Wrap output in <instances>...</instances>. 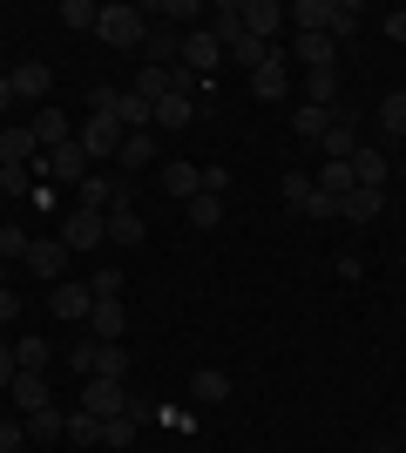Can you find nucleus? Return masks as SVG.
<instances>
[{"mask_svg":"<svg viewBox=\"0 0 406 453\" xmlns=\"http://www.w3.org/2000/svg\"><path fill=\"white\" fill-rule=\"evenodd\" d=\"M285 20H298V35L346 41L352 27H359V7H352V0H298V7H285Z\"/></svg>","mask_w":406,"mask_h":453,"instance_id":"f257e3e1","label":"nucleus"},{"mask_svg":"<svg viewBox=\"0 0 406 453\" xmlns=\"http://www.w3.org/2000/svg\"><path fill=\"white\" fill-rule=\"evenodd\" d=\"M96 41H109V48H142L149 41V20H142V7H122V0H109L96 14Z\"/></svg>","mask_w":406,"mask_h":453,"instance_id":"f03ea898","label":"nucleus"},{"mask_svg":"<svg viewBox=\"0 0 406 453\" xmlns=\"http://www.w3.org/2000/svg\"><path fill=\"white\" fill-rule=\"evenodd\" d=\"M61 244H68V257H75V250H102L109 244V217H102V210H68V217H61Z\"/></svg>","mask_w":406,"mask_h":453,"instance_id":"7ed1b4c3","label":"nucleus"},{"mask_svg":"<svg viewBox=\"0 0 406 453\" xmlns=\"http://www.w3.org/2000/svg\"><path fill=\"white\" fill-rule=\"evenodd\" d=\"M122 135H129V129H122L116 115H109V109H96V115H88V129H75V142L88 150V163H109V156L122 150Z\"/></svg>","mask_w":406,"mask_h":453,"instance_id":"20e7f679","label":"nucleus"},{"mask_svg":"<svg viewBox=\"0 0 406 453\" xmlns=\"http://www.w3.org/2000/svg\"><path fill=\"white\" fill-rule=\"evenodd\" d=\"M81 413L122 419V413H129V386H122V379H81Z\"/></svg>","mask_w":406,"mask_h":453,"instance_id":"39448f33","label":"nucleus"},{"mask_svg":"<svg viewBox=\"0 0 406 453\" xmlns=\"http://www.w3.org/2000/svg\"><path fill=\"white\" fill-rule=\"evenodd\" d=\"M20 265L34 271V278L61 284V278H68V244H61V237H34V244H27V257H20Z\"/></svg>","mask_w":406,"mask_h":453,"instance_id":"423d86ee","label":"nucleus"},{"mask_svg":"<svg viewBox=\"0 0 406 453\" xmlns=\"http://www.w3.org/2000/svg\"><path fill=\"white\" fill-rule=\"evenodd\" d=\"M251 95H257V102H285V95H291V55H285V48H271V61L251 75Z\"/></svg>","mask_w":406,"mask_h":453,"instance_id":"0eeeda50","label":"nucleus"},{"mask_svg":"<svg viewBox=\"0 0 406 453\" xmlns=\"http://www.w3.org/2000/svg\"><path fill=\"white\" fill-rule=\"evenodd\" d=\"M48 311H55V319H88V311H96V291H88V284H75V278H61L55 291H48Z\"/></svg>","mask_w":406,"mask_h":453,"instance_id":"6e6552de","label":"nucleus"},{"mask_svg":"<svg viewBox=\"0 0 406 453\" xmlns=\"http://www.w3.org/2000/svg\"><path fill=\"white\" fill-rule=\"evenodd\" d=\"M88 150L81 142H61V150H48V183H88Z\"/></svg>","mask_w":406,"mask_h":453,"instance_id":"1a4fd4ad","label":"nucleus"},{"mask_svg":"<svg viewBox=\"0 0 406 453\" xmlns=\"http://www.w3.org/2000/svg\"><path fill=\"white\" fill-rule=\"evenodd\" d=\"M211 41L224 48V55L244 41V0H217V7H211Z\"/></svg>","mask_w":406,"mask_h":453,"instance_id":"9d476101","label":"nucleus"},{"mask_svg":"<svg viewBox=\"0 0 406 453\" xmlns=\"http://www.w3.org/2000/svg\"><path fill=\"white\" fill-rule=\"evenodd\" d=\"M291 61H298L305 75H311V68H339V41H332V35H298V41H291Z\"/></svg>","mask_w":406,"mask_h":453,"instance_id":"9b49d317","label":"nucleus"},{"mask_svg":"<svg viewBox=\"0 0 406 453\" xmlns=\"http://www.w3.org/2000/svg\"><path fill=\"white\" fill-rule=\"evenodd\" d=\"M14 102H41V109H48V88H55V75H48V61H20L14 75Z\"/></svg>","mask_w":406,"mask_h":453,"instance_id":"f8f14e48","label":"nucleus"},{"mask_svg":"<svg viewBox=\"0 0 406 453\" xmlns=\"http://www.w3.org/2000/svg\"><path fill=\"white\" fill-rule=\"evenodd\" d=\"M387 176H393V156L372 150V142H359V156H352V183H359V189H387Z\"/></svg>","mask_w":406,"mask_h":453,"instance_id":"ddd939ff","label":"nucleus"},{"mask_svg":"<svg viewBox=\"0 0 406 453\" xmlns=\"http://www.w3.org/2000/svg\"><path fill=\"white\" fill-rule=\"evenodd\" d=\"M217 61H224V48H217V41H211V27H196V35H183V68H190L196 81L211 75Z\"/></svg>","mask_w":406,"mask_h":453,"instance_id":"4468645a","label":"nucleus"},{"mask_svg":"<svg viewBox=\"0 0 406 453\" xmlns=\"http://www.w3.org/2000/svg\"><path fill=\"white\" fill-rule=\"evenodd\" d=\"M88 325H96V339H102V345H122V332H129V311H122V298H96Z\"/></svg>","mask_w":406,"mask_h":453,"instance_id":"2eb2a0df","label":"nucleus"},{"mask_svg":"<svg viewBox=\"0 0 406 453\" xmlns=\"http://www.w3.org/2000/svg\"><path fill=\"white\" fill-rule=\"evenodd\" d=\"M27 129H34V142H41V150H61V142H75V122H68V115H61L55 102H48V109H41L34 122H27Z\"/></svg>","mask_w":406,"mask_h":453,"instance_id":"dca6fc26","label":"nucleus"},{"mask_svg":"<svg viewBox=\"0 0 406 453\" xmlns=\"http://www.w3.org/2000/svg\"><path fill=\"white\" fill-rule=\"evenodd\" d=\"M163 196H176V203L203 196V170L196 163H163Z\"/></svg>","mask_w":406,"mask_h":453,"instance_id":"f3484780","label":"nucleus"},{"mask_svg":"<svg viewBox=\"0 0 406 453\" xmlns=\"http://www.w3.org/2000/svg\"><path fill=\"white\" fill-rule=\"evenodd\" d=\"M379 210H387V189H346V196H339V217H346V224H372Z\"/></svg>","mask_w":406,"mask_h":453,"instance_id":"a211bd4d","label":"nucleus"},{"mask_svg":"<svg viewBox=\"0 0 406 453\" xmlns=\"http://www.w3.org/2000/svg\"><path fill=\"white\" fill-rule=\"evenodd\" d=\"M278 27H285V7H278V0H244V35L271 41Z\"/></svg>","mask_w":406,"mask_h":453,"instance_id":"6ab92c4d","label":"nucleus"},{"mask_svg":"<svg viewBox=\"0 0 406 453\" xmlns=\"http://www.w3.org/2000/svg\"><path fill=\"white\" fill-rule=\"evenodd\" d=\"M7 399H14L20 413H41V406H48V372H14Z\"/></svg>","mask_w":406,"mask_h":453,"instance_id":"aec40b11","label":"nucleus"},{"mask_svg":"<svg viewBox=\"0 0 406 453\" xmlns=\"http://www.w3.org/2000/svg\"><path fill=\"white\" fill-rule=\"evenodd\" d=\"M116 122H122V129H129V135H149L156 129V109H149V102H142V95H116Z\"/></svg>","mask_w":406,"mask_h":453,"instance_id":"412c9836","label":"nucleus"},{"mask_svg":"<svg viewBox=\"0 0 406 453\" xmlns=\"http://www.w3.org/2000/svg\"><path fill=\"white\" fill-rule=\"evenodd\" d=\"M142 55H149V68H176V55H183V35H176V27H149Z\"/></svg>","mask_w":406,"mask_h":453,"instance_id":"4be33fe9","label":"nucleus"},{"mask_svg":"<svg viewBox=\"0 0 406 453\" xmlns=\"http://www.w3.org/2000/svg\"><path fill=\"white\" fill-rule=\"evenodd\" d=\"M116 163H122V176H135V170H149V163H156V129H149V135H122V150H116Z\"/></svg>","mask_w":406,"mask_h":453,"instance_id":"5701e85b","label":"nucleus"},{"mask_svg":"<svg viewBox=\"0 0 406 453\" xmlns=\"http://www.w3.org/2000/svg\"><path fill=\"white\" fill-rule=\"evenodd\" d=\"M196 122V95H163L156 102V129H190Z\"/></svg>","mask_w":406,"mask_h":453,"instance_id":"b1692460","label":"nucleus"},{"mask_svg":"<svg viewBox=\"0 0 406 453\" xmlns=\"http://www.w3.org/2000/svg\"><path fill=\"white\" fill-rule=\"evenodd\" d=\"M190 393L203 399V406H217V399H231V372H224V365H196Z\"/></svg>","mask_w":406,"mask_h":453,"instance_id":"393cba45","label":"nucleus"},{"mask_svg":"<svg viewBox=\"0 0 406 453\" xmlns=\"http://www.w3.org/2000/svg\"><path fill=\"white\" fill-rule=\"evenodd\" d=\"M305 102L311 109H339V68H311L305 75Z\"/></svg>","mask_w":406,"mask_h":453,"instance_id":"a878e982","label":"nucleus"},{"mask_svg":"<svg viewBox=\"0 0 406 453\" xmlns=\"http://www.w3.org/2000/svg\"><path fill=\"white\" fill-rule=\"evenodd\" d=\"M34 156H41L34 129H0V163H34Z\"/></svg>","mask_w":406,"mask_h":453,"instance_id":"bb28decb","label":"nucleus"},{"mask_svg":"<svg viewBox=\"0 0 406 453\" xmlns=\"http://www.w3.org/2000/svg\"><path fill=\"white\" fill-rule=\"evenodd\" d=\"M379 129H387V142H406V88H393L379 102Z\"/></svg>","mask_w":406,"mask_h":453,"instance_id":"cd10ccee","label":"nucleus"},{"mask_svg":"<svg viewBox=\"0 0 406 453\" xmlns=\"http://www.w3.org/2000/svg\"><path fill=\"white\" fill-rule=\"evenodd\" d=\"M326 129H332V109H311L305 102V109L291 115V135H305V142H326Z\"/></svg>","mask_w":406,"mask_h":453,"instance_id":"c85d7f7f","label":"nucleus"},{"mask_svg":"<svg viewBox=\"0 0 406 453\" xmlns=\"http://www.w3.org/2000/svg\"><path fill=\"white\" fill-rule=\"evenodd\" d=\"M311 189H326V196H346V189H359V183H352V163H318Z\"/></svg>","mask_w":406,"mask_h":453,"instance_id":"c756f323","label":"nucleus"},{"mask_svg":"<svg viewBox=\"0 0 406 453\" xmlns=\"http://www.w3.org/2000/svg\"><path fill=\"white\" fill-rule=\"evenodd\" d=\"M278 196H285V210H298V217H305V203H311V176H305V170H285V176H278Z\"/></svg>","mask_w":406,"mask_h":453,"instance_id":"7c9ffc66","label":"nucleus"},{"mask_svg":"<svg viewBox=\"0 0 406 453\" xmlns=\"http://www.w3.org/2000/svg\"><path fill=\"white\" fill-rule=\"evenodd\" d=\"M88 379H129V352L96 339V372H88Z\"/></svg>","mask_w":406,"mask_h":453,"instance_id":"2f4dec72","label":"nucleus"},{"mask_svg":"<svg viewBox=\"0 0 406 453\" xmlns=\"http://www.w3.org/2000/svg\"><path fill=\"white\" fill-rule=\"evenodd\" d=\"M20 426H27V440H55V434H68V413H55V406H41V413H27Z\"/></svg>","mask_w":406,"mask_h":453,"instance_id":"473e14b6","label":"nucleus"},{"mask_svg":"<svg viewBox=\"0 0 406 453\" xmlns=\"http://www.w3.org/2000/svg\"><path fill=\"white\" fill-rule=\"evenodd\" d=\"M183 210H190L196 230H217V224H224V196H211V189H203V196H190Z\"/></svg>","mask_w":406,"mask_h":453,"instance_id":"72a5a7b5","label":"nucleus"},{"mask_svg":"<svg viewBox=\"0 0 406 453\" xmlns=\"http://www.w3.org/2000/svg\"><path fill=\"white\" fill-rule=\"evenodd\" d=\"M27 244H34V237H27L20 224H7V217H0V265H20V257H27Z\"/></svg>","mask_w":406,"mask_h":453,"instance_id":"f704fd0d","label":"nucleus"},{"mask_svg":"<svg viewBox=\"0 0 406 453\" xmlns=\"http://www.w3.org/2000/svg\"><path fill=\"white\" fill-rule=\"evenodd\" d=\"M109 244H142V217L135 210H109Z\"/></svg>","mask_w":406,"mask_h":453,"instance_id":"c9c22d12","label":"nucleus"},{"mask_svg":"<svg viewBox=\"0 0 406 453\" xmlns=\"http://www.w3.org/2000/svg\"><path fill=\"white\" fill-rule=\"evenodd\" d=\"M48 359H55V352H48L41 339H14V365L20 372H48Z\"/></svg>","mask_w":406,"mask_h":453,"instance_id":"e433bc0d","label":"nucleus"},{"mask_svg":"<svg viewBox=\"0 0 406 453\" xmlns=\"http://www.w3.org/2000/svg\"><path fill=\"white\" fill-rule=\"evenodd\" d=\"M68 440H75V447H102V419L96 413H68Z\"/></svg>","mask_w":406,"mask_h":453,"instance_id":"4c0bfd02","label":"nucleus"},{"mask_svg":"<svg viewBox=\"0 0 406 453\" xmlns=\"http://www.w3.org/2000/svg\"><path fill=\"white\" fill-rule=\"evenodd\" d=\"M135 434H142V426H135L129 413H122V419H102V447H129Z\"/></svg>","mask_w":406,"mask_h":453,"instance_id":"58836bf2","label":"nucleus"},{"mask_svg":"<svg viewBox=\"0 0 406 453\" xmlns=\"http://www.w3.org/2000/svg\"><path fill=\"white\" fill-rule=\"evenodd\" d=\"M102 7H88V0H61V27H96Z\"/></svg>","mask_w":406,"mask_h":453,"instance_id":"ea45409f","label":"nucleus"},{"mask_svg":"<svg viewBox=\"0 0 406 453\" xmlns=\"http://www.w3.org/2000/svg\"><path fill=\"white\" fill-rule=\"evenodd\" d=\"M88 291H96V298H122V271H116V265H102L96 278H88Z\"/></svg>","mask_w":406,"mask_h":453,"instance_id":"a19ab883","label":"nucleus"},{"mask_svg":"<svg viewBox=\"0 0 406 453\" xmlns=\"http://www.w3.org/2000/svg\"><path fill=\"white\" fill-rule=\"evenodd\" d=\"M20 440H27V426H20V419H7V413H0V453H20Z\"/></svg>","mask_w":406,"mask_h":453,"instance_id":"79ce46f5","label":"nucleus"},{"mask_svg":"<svg viewBox=\"0 0 406 453\" xmlns=\"http://www.w3.org/2000/svg\"><path fill=\"white\" fill-rule=\"evenodd\" d=\"M305 217H339V196H326V189H311V203H305Z\"/></svg>","mask_w":406,"mask_h":453,"instance_id":"37998d69","label":"nucleus"},{"mask_svg":"<svg viewBox=\"0 0 406 453\" xmlns=\"http://www.w3.org/2000/svg\"><path fill=\"white\" fill-rule=\"evenodd\" d=\"M68 365H75V372H81V379L96 372V339H88V345H75V352H68Z\"/></svg>","mask_w":406,"mask_h":453,"instance_id":"c03bdc74","label":"nucleus"},{"mask_svg":"<svg viewBox=\"0 0 406 453\" xmlns=\"http://www.w3.org/2000/svg\"><path fill=\"white\" fill-rule=\"evenodd\" d=\"M224 183H231V170H224V163H211V170H203V189H211V196H224Z\"/></svg>","mask_w":406,"mask_h":453,"instance_id":"a18cd8bd","label":"nucleus"},{"mask_svg":"<svg viewBox=\"0 0 406 453\" xmlns=\"http://www.w3.org/2000/svg\"><path fill=\"white\" fill-rule=\"evenodd\" d=\"M14 372H20V365H14V345H0V393L14 386Z\"/></svg>","mask_w":406,"mask_h":453,"instance_id":"49530a36","label":"nucleus"},{"mask_svg":"<svg viewBox=\"0 0 406 453\" xmlns=\"http://www.w3.org/2000/svg\"><path fill=\"white\" fill-rule=\"evenodd\" d=\"M387 35H393V41H406V14H400V7L387 14Z\"/></svg>","mask_w":406,"mask_h":453,"instance_id":"de8ad7c7","label":"nucleus"},{"mask_svg":"<svg viewBox=\"0 0 406 453\" xmlns=\"http://www.w3.org/2000/svg\"><path fill=\"white\" fill-rule=\"evenodd\" d=\"M14 311H20V298H14V291H0V325L14 319Z\"/></svg>","mask_w":406,"mask_h":453,"instance_id":"09e8293b","label":"nucleus"},{"mask_svg":"<svg viewBox=\"0 0 406 453\" xmlns=\"http://www.w3.org/2000/svg\"><path fill=\"white\" fill-rule=\"evenodd\" d=\"M7 109H14V81L0 75V115H7Z\"/></svg>","mask_w":406,"mask_h":453,"instance_id":"8fccbe9b","label":"nucleus"},{"mask_svg":"<svg viewBox=\"0 0 406 453\" xmlns=\"http://www.w3.org/2000/svg\"><path fill=\"white\" fill-rule=\"evenodd\" d=\"M366 453H393V447H379V440H372V447H366Z\"/></svg>","mask_w":406,"mask_h":453,"instance_id":"3c124183","label":"nucleus"},{"mask_svg":"<svg viewBox=\"0 0 406 453\" xmlns=\"http://www.w3.org/2000/svg\"><path fill=\"white\" fill-rule=\"evenodd\" d=\"M0 291H7V265H0Z\"/></svg>","mask_w":406,"mask_h":453,"instance_id":"603ef678","label":"nucleus"},{"mask_svg":"<svg viewBox=\"0 0 406 453\" xmlns=\"http://www.w3.org/2000/svg\"><path fill=\"white\" fill-rule=\"evenodd\" d=\"M0 210H7V196H0Z\"/></svg>","mask_w":406,"mask_h":453,"instance_id":"864d4df0","label":"nucleus"}]
</instances>
